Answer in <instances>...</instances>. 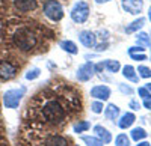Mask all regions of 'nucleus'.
<instances>
[{
    "mask_svg": "<svg viewBox=\"0 0 151 146\" xmlns=\"http://www.w3.org/2000/svg\"><path fill=\"white\" fill-rule=\"evenodd\" d=\"M12 39H14L15 47L20 48L21 51H30L32 48H35L36 44H38L36 35H35L29 27H20V29L14 33Z\"/></svg>",
    "mask_w": 151,
    "mask_h": 146,
    "instance_id": "nucleus-1",
    "label": "nucleus"
},
{
    "mask_svg": "<svg viewBox=\"0 0 151 146\" xmlns=\"http://www.w3.org/2000/svg\"><path fill=\"white\" fill-rule=\"evenodd\" d=\"M42 116L50 124H60L65 118V108L60 105L59 101L52 100L42 107Z\"/></svg>",
    "mask_w": 151,
    "mask_h": 146,
    "instance_id": "nucleus-2",
    "label": "nucleus"
},
{
    "mask_svg": "<svg viewBox=\"0 0 151 146\" xmlns=\"http://www.w3.org/2000/svg\"><path fill=\"white\" fill-rule=\"evenodd\" d=\"M44 15L52 21H60L64 18V9L58 0H48L44 5Z\"/></svg>",
    "mask_w": 151,
    "mask_h": 146,
    "instance_id": "nucleus-3",
    "label": "nucleus"
},
{
    "mask_svg": "<svg viewBox=\"0 0 151 146\" xmlns=\"http://www.w3.org/2000/svg\"><path fill=\"white\" fill-rule=\"evenodd\" d=\"M24 92H26L24 88L6 90L3 95V104L6 105V108H17L23 100V96H24Z\"/></svg>",
    "mask_w": 151,
    "mask_h": 146,
    "instance_id": "nucleus-4",
    "label": "nucleus"
},
{
    "mask_svg": "<svg viewBox=\"0 0 151 146\" xmlns=\"http://www.w3.org/2000/svg\"><path fill=\"white\" fill-rule=\"evenodd\" d=\"M70 15L74 23H85L88 20V17H89V5L83 2V0H80V2H77L73 6Z\"/></svg>",
    "mask_w": 151,
    "mask_h": 146,
    "instance_id": "nucleus-5",
    "label": "nucleus"
},
{
    "mask_svg": "<svg viewBox=\"0 0 151 146\" xmlns=\"http://www.w3.org/2000/svg\"><path fill=\"white\" fill-rule=\"evenodd\" d=\"M17 75V66L9 62V60H2L0 62V78L2 80H11Z\"/></svg>",
    "mask_w": 151,
    "mask_h": 146,
    "instance_id": "nucleus-6",
    "label": "nucleus"
},
{
    "mask_svg": "<svg viewBox=\"0 0 151 146\" xmlns=\"http://www.w3.org/2000/svg\"><path fill=\"white\" fill-rule=\"evenodd\" d=\"M121 5L125 12L137 15V14H141V11L144 8V0H122Z\"/></svg>",
    "mask_w": 151,
    "mask_h": 146,
    "instance_id": "nucleus-7",
    "label": "nucleus"
},
{
    "mask_svg": "<svg viewBox=\"0 0 151 146\" xmlns=\"http://www.w3.org/2000/svg\"><path fill=\"white\" fill-rule=\"evenodd\" d=\"M94 63L86 62L77 69V80L79 81H89L94 77Z\"/></svg>",
    "mask_w": 151,
    "mask_h": 146,
    "instance_id": "nucleus-8",
    "label": "nucleus"
},
{
    "mask_svg": "<svg viewBox=\"0 0 151 146\" xmlns=\"http://www.w3.org/2000/svg\"><path fill=\"white\" fill-rule=\"evenodd\" d=\"M14 5L20 12H30L36 9L38 2L36 0H14Z\"/></svg>",
    "mask_w": 151,
    "mask_h": 146,
    "instance_id": "nucleus-9",
    "label": "nucleus"
},
{
    "mask_svg": "<svg viewBox=\"0 0 151 146\" xmlns=\"http://www.w3.org/2000/svg\"><path fill=\"white\" fill-rule=\"evenodd\" d=\"M79 41H80L85 47L91 48V47L95 45L97 38H95V35H94L91 30H82V32L79 33Z\"/></svg>",
    "mask_w": 151,
    "mask_h": 146,
    "instance_id": "nucleus-10",
    "label": "nucleus"
},
{
    "mask_svg": "<svg viewBox=\"0 0 151 146\" xmlns=\"http://www.w3.org/2000/svg\"><path fill=\"white\" fill-rule=\"evenodd\" d=\"M91 96L92 98H97V100L106 101L110 96V89L107 86H95L91 89Z\"/></svg>",
    "mask_w": 151,
    "mask_h": 146,
    "instance_id": "nucleus-11",
    "label": "nucleus"
},
{
    "mask_svg": "<svg viewBox=\"0 0 151 146\" xmlns=\"http://www.w3.org/2000/svg\"><path fill=\"white\" fill-rule=\"evenodd\" d=\"M94 132H95V136L98 140H101L103 143H110L112 142V134L101 125H95L94 127Z\"/></svg>",
    "mask_w": 151,
    "mask_h": 146,
    "instance_id": "nucleus-12",
    "label": "nucleus"
},
{
    "mask_svg": "<svg viewBox=\"0 0 151 146\" xmlns=\"http://www.w3.org/2000/svg\"><path fill=\"white\" fill-rule=\"evenodd\" d=\"M134 120H136V118H134L133 113H125V115H122V118L119 119L118 127H119L121 130H127V128H130V127L133 125Z\"/></svg>",
    "mask_w": 151,
    "mask_h": 146,
    "instance_id": "nucleus-13",
    "label": "nucleus"
},
{
    "mask_svg": "<svg viewBox=\"0 0 151 146\" xmlns=\"http://www.w3.org/2000/svg\"><path fill=\"white\" fill-rule=\"evenodd\" d=\"M122 75L127 78V80L133 81V83L139 81V78H137V75H136V69H134L132 65H125V66L122 68Z\"/></svg>",
    "mask_w": 151,
    "mask_h": 146,
    "instance_id": "nucleus-14",
    "label": "nucleus"
},
{
    "mask_svg": "<svg viewBox=\"0 0 151 146\" xmlns=\"http://www.w3.org/2000/svg\"><path fill=\"white\" fill-rule=\"evenodd\" d=\"M119 115V107L115 105V104H109L106 108H104V116L109 119V120H115Z\"/></svg>",
    "mask_w": 151,
    "mask_h": 146,
    "instance_id": "nucleus-15",
    "label": "nucleus"
},
{
    "mask_svg": "<svg viewBox=\"0 0 151 146\" xmlns=\"http://www.w3.org/2000/svg\"><path fill=\"white\" fill-rule=\"evenodd\" d=\"M144 24H145V18H144V17H139L137 20H134L133 23H130L129 26L125 27V32H127V33H133V32H136V30L142 29Z\"/></svg>",
    "mask_w": 151,
    "mask_h": 146,
    "instance_id": "nucleus-16",
    "label": "nucleus"
},
{
    "mask_svg": "<svg viewBox=\"0 0 151 146\" xmlns=\"http://www.w3.org/2000/svg\"><path fill=\"white\" fill-rule=\"evenodd\" d=\"M59 47L62 48V50H65L67 53H70V54H77L79 53L77 45H76L73 41H60L59 42Z\"/></svg>",
    "mask_w": 151,
    "mask_h": 146,
    "instance_id": "nucleus-17",
    "label": "nucleus"
},
{
    "mask_svg": "<svg viewBox=\"0 0 151 146\" xmlns=\"http://www.w3.org/2000/svg\"><path fill=\"white\" fill-rule=\"evenodd\" d=\"M136 42H137V45H141V47H148L150 48V51H151V38L147 35V33H144V32H141V33H137V36H136Z\"/></svg>",
    "mask_w": 151,
    "mask_h": 146,
    "instance_id": "nucleus-18",
    "label": "nucleus"
},
{
    "mask_svg": "<svg viewBox=\"0 0 151 146\" xmlns=\"http://www.w3.org/2000/svg\"><path fill=\"white\" fill-rule=\"evenodd\" d=\"M45 146H68V142L60 136H53L45 142Z\"/></svg>",
    "mask_w": 151,
    "mask_h": 146,
    "instance_id": "nucleus-19",
    "label": "nucleus"
},
{
    "mask_svg": "<svg viewBox=\"0 0 151 146\" xmlns=\"http://www.w3.org/2000/svg\"><path fill=\"white\" fill-rule=\"evenodd\" d=\"M103 65H104V68H107L110 72H118V71H119V68H121V65H119L118 60H112V59L104 60Z\"/></svg>",
    "mask_w": 151,
    "mask_h": 146,
    "instance_id": "nucleus-20",
    "label": "nucleus"
},
{
    "mask_svg": "<svg viewBox=\"0 0 151 146\" xmlns=\"http://www.w3.org/2000/svg\"><path fill=\"white\" fill-rule=\"evenodd\" d=\"M147 137V132H145V130L144 128H133L132 130V139L133 140H136V142H141V140H144Z\"/></svg>",
    "mask_w": 151,
    "mask_h": 146,
    "instance_id": "nucleus-21",
    "label": "nucleus"
},
{
    "mask_svg": "<svg viewBox=\"0 0 151 146\" xmlns=\"http://www.w3.org/2000/svg\"><path fill=\"white\" fill-rule=\"evenodd\" d=\"M82 140L86 143V146H103L101 140H98L97 137H92V136H83Z\"/></svg>",
    "mask_w": 151,
    "mask_h": 146,
    "instance_id": "nucleus-22",
    "label": "nucleus"
},
{
    "mask_svg": "<svg viewBox=\"0 0 151 146\" xmlns=\"http://www.w3.org/2000/svg\"><path fill=\"white\" fill-rule=\"evenodd\" d=\"M89 128H91V124H89V122H86V120H82V122L76 124L73 130H74V132L80 134V132H85L86 130H89Z\"/></svg>",
    "mask_w": 151,
    "mask_h": 146,
    "instance_id": "nucleus-23",
    "label": "nucleus"
},
{
    "mask_svg": "<svg viewBox=\"0 0 151 146\" xmlns=\"http://www.w3.org/2000/svg\"><path fill=\"white\" fill-rule=\"evenodd\" d=\"M116 146H130V139L127 137V134H119L115 140Z\"/></svg>",
    "mask_w": 151,
    "mask_h": 146,
    "instance_id": "nucleus-24",
    "label": "nucleus"
},
{
    "mask_svg": "<svg viewBox=\"0 0 151 146\" xmlns=\"http://www.w3.org/2000/svg\"><path fill=\"white\" fill-rule=\"evenodd\" d=\"M40 75H41V69L40 68H32V69H29L26 72V78L27 80H35V78H38Z\"/></svg>",
    "mask_w": 151,
    "mask_h": 146,
    "instance_id": "nucleus-25",
    "label": "nucleus"
},
{
    "mask_svg": "<svg viewBox=\"0 0 151 146\" xmlns=\"http://www.w3.org/2000/svg\"><path fill=\"white\" fill-rule=\"evenodd\" d=\"M137 72H139V77H142V78H151V69L148 66L141 65L137 68Z\"/></svg>",
    "mask_w": 151,
    "mask_h": 146,
    "instance_id": "nucleus-26",
    "label": "nucleus"
},
{
    "mask_svg": "<svg viewBox=\"0 0 151 146\" xmlns=\"http://www.w3.org/2000/svg\"><path fill=\"white\" fill-rule=\"evenodd\" d=\"M91 108H92V112H94V113H101L104 107H103V103L95 101V103H92V104H91Z\"/></svg>",
    "mask_w": 151,
    "mask_h": 146,
    "instance_id": "nucleus-27",
    "label": "nucleus"
},
{
    "mask_svg": "<svg viewBox=\"0 0 151 146\" xmlns=\"http://www.w3.org/2000/svg\"><path fill=\"white\" fill-rule=\"evenodd\" d=\"M130 57L133 60H147V54L145 53H129Z\"/></svg>",
    "mask_w": 151,
    "mask_h": 146,
    "instance_id": "nucleus-28",
    "label": "nucleus"
},
{
    "mask_svg": "<svg viewBox=\"0 0 151 146\" xmlns=\"http://www.w3.org/2000/svg\"><path fill=\"white\" fill-rule=\"evenodd\" d=\"M137 92H139V95H141L142 100H147V98H150V96H151V93L148 92L147 88H139V89H137Z\"/></svg>",
    "mask_w": 151,
    "mask_h": 146,
    "instance_id": "nucleus-29",
    "label": "nucleus"
},
{
    "mask_svg": "<svg viewBox=\"0 0 151 146\" xmlns=\"http://www.w3.org/2000/svg\"><path fill=\"white\" fill-rule=\"evenodd\" d=\"M119 90L122 93H125V95H132L133 93V89L130 86H125V84H119Z\"/></svg>",
    "mask_w": 151,
    "mask_h": 146,
    "instance_id": "nucleus-30",
    "label": "nucleus"
},
{
    "mask_svg": "<svg viewBox=\"0 0 151 146\" xmlns=\"http://www.w3.org/2000/svg\"><path fill=\"white\" fill-rule=\"evenodd\" d=\"M145 51V48L144 47H132V48H129V53H144Z\"/></svg>",
    "mask_w": 151,
    "mask_h": 146,
    "instance_id": "nucleus-31",
    "label": "nucleus"
},
{
    "mask_svg": "<svg viewBox=\"0 0 151 146\" xmlns=\"http://www.w3.org/2000/svg\"><path fill=\"white\" fill-rule=\"evenodd\" d=\"M103 69H104L103 62H101V63H97V65H94V71H95V72H101Z\"/></svg>",
    "mask_w": 151,
    "mask_h": 146,
    "instance_id": "nucleus-32",
    "label": "nucleus"
},
{
    "mask_svg": "<svg viewBox=\"0 0 151 146\" xmlns=\"http://www.w3.org/2000/svg\"><path fill=\"white\" fill-rule=\"evenodd\" d=\"M144 107L148 108V110H151V96L147 98V100H144Z\"/></svg>",
    "mask_w": 151,
    "mask_h": 146,
    "instance_id": "nucleus-33",
    "label": "nucleus"
},
{
    "mask_svg": "<svg viewBox=\"0 0 151 146\" xmlns=\"http://www.w3.org/2000/svg\"><path fill=\"white\" fill-rule=\"evenodd\" d=\"M130 107L133 108V110H139V107H141V105H139V103H136V101H132V103H130Z\"/></svg>",
    "mask_w": 151,
    "mask_h": 146,
    "instance_id": "nucleus-34",
    "label": "nucleus"
},
{
    "mask_svg": "<svg viewBox=\"0 0 151 146\" xmlns=\"http://www.w3.org/2000/svg\"><path fill=\"white\" fill-rule=\"evenodd\" d=\"M106 47H107V44H101V45H98L97 50H98V51H103V50H106Z\"/></svg>",
    "mask_w": 151,
    "mask_h": 146,
    "instance_id": "nucleus-35",
    "label": "nucleus"
},
{
    "mask_svg": "<svg viewBox=\"0 0 151 146\" xmlns=\"http://www.w3.org/2000/svg\"><path fill=\"white\" fill-rule=\"evenodd\" d=\"M137 146H151V145L147 142H137Z\"/></svg>",
    "mask_w": 151,
    "mask_h": 146,
    "instance_id": "nucleus-36",
    "label": "nucleus"
},
{
    "mask_svg": "<svg viewBox=\"0 0 151 146\" xmlns=\"http://www.w3.org/2000/svg\"><path fill=\"white\" fill-rule=\"evenodd\" d=\"M97 3H107V2H110V0H95Z\"/></svg>",
    "mask_w": 151,
    "mask_h": 146,
    "instance_id": "nucleus-37",
    "label": "nucleus"
},
{
    "mask_svg": "<svg viewBox=\"0 0 151 146\" xmlns=\"http://www.w3.org/2000/svg\"><path fill=\"white\" fill-rule=\"evenodd\" d=\"M145 88H147V89H148V92L151 93V83H147V86H145Z\"/></svg>",
    "mask_w": 151,
    "mask_h": 146,
    "instance_id": "nucleus-38",
    "label": "nucleus"
},
{
    "mask_svg": "<svg viewBox=\"0 0 151 146\" xmlns=\"http://www.w3.org/2000/svg\"><path fill=\"white\" fill-rule=\"evenodd\" d=\"M148 18H150V21H151V6H150V9H148Z\"/></svg>",
    "mask_w": 151,
    "mask_h": 146,
    "instance_id": "nucleus-39",
    "label": "nucleus"
}]
</instances>
